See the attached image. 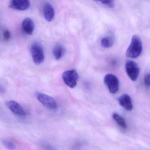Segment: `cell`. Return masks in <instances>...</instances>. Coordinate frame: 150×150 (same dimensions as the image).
I'll return each mask as SVG.
<instances>
[{
	"label": "cell",
	"instance_id": "15",
	"mask_svg": "<svg viewBox=\"0 0 150 150\" xmlns=\"http://www.w3.org/2000/svg\"><path fill=\"white\" fill-rule=\"evenodd\" d=\"M4 147L10 150H15L16 149V144L12 141L8 139H4L2 141Z\"/></svg>",
	"mask_w": 150,
	"mask_h": 150
},
{
	"label": "cell",
	"instance_id": "4",
	"mask_svg": "<svg viewBox=\"0 0 150 150\" xmlns=\"http://www.w3.org/2000/svg\"><path fill=\"white\" fill-rule=\"evenodd\" d=\"M104 82L109 92L112 94H115L119 90L120 81L115 75L107 74L104 77Z\"/></svg>",
	"mask_w": 150,
	"mask_h": 150
},
{
	"label": "cell",
	"instance_id": "11",
	"mask_svg": "<svg viewBox=\"0 0 150 150\" xmlns=\"http://www.w3.org/2000/svg\"><path fill=\"white\" fill-rule=\"evenodd\" d=\"M120 105L128 111H132L133 108V104L131 98L128 94H124L119 97L118 99Z\"/></svg>",
	"mask_w": 150,
	"mask_h": 150
},
{
	"label": "cell",
	"instance_id": "16",
	"mask_svg": "<svg viewBox=\"0 0 150 150\" xmlns=\"http://www.w3.org/2000/svg\"><path fill=\"white\" fill-rule=\"evenodd\" d=\"M101 4L105 6L107 8H114L115 6V3L113 1H98Z\"/></svg>",
	"mask_w": 150,
	"mask_h": 150
},
{
	"label": "cell",
	"instance_id": "17",
	"mask_svg": "<svg viewBox=\"0 0 150 150\" xmlns=\"http://www.w3.org/2000/svg\"><path fill=\"white\" fill-rule=\"evenodd\" d=\"M144 81V85L146 87H150V73H148L145 75Z\"/></svg>",
	"mask_w": 150,
	"mask_h": 150
},
{
	"label": "cell",
	"instance_id": "3",
	"mask_svg": "<svg viewBox=\"0 0 150 150\" xmlns=\"http://www.w3.org/2000/svg\"><path fill=\"white\" fill-rule=\"evenodd\" d=\"M62 78L64 83L70 88L76 87L78 81L79 76L75 70H67L63 72Z\"/></svg>",
	"mask_w": 150,
	"mask_h": 150
},
{
	"label": "cell",
	"instance_id": "13",
	"mask_svg": "<svg viewBox=\"0 0 150 150\" xmlns=\"http://www.w3.org/2000/svg\"><path fill=\"white\" fill-rule=\"evenodd\" d=\"M114 43V38L112 36H106L102 38L100 41L101 46L108 48L112 46Z\"/></svg>",
	"mask_w": 150,
	"mask_h": 150
},
{
	"label": "cell",
	"instance_id": "1",
	"mask_svg": "<svg viewBox=\"0 0 150 150\" xmlns=\"http://www.w3.org/2000/svg\"><path fill=\"white\" fill-rule=\"evenodd\" d=\"M142 42L141 38L138 35H134L127 49L126 55L129 58H137L142 53Z\"/></svg>",
	"mask_w": 150,
	"mask_h": 150
},
{
	"label": "cell",
	"instance_id": "10",
	"mask_svg": "<svg viewBox=\"0 0 150 150\" xmlns=\"http://www.w3.org/2000/svg\"><path fill=\"white\" fill-rule=\"evenodd\" d=\"M35 25L33 20L30 18H26L22 23V29L27 35H32L34 31Z\"/></svg>",
	"mask_w": 150,
	"mask_h": 150
},
{
	"label": "cell",
	"instance_id": "20",
	"mask_svg": "<svg viewBox=\"0 0 150 150\" xmlns=\"http://www.w3.org/2000/svg\"><path fill=\"white\" fill-rule=\"evenodd\" d=\"M44 147H45V149H47V150H54L52 148H51L50 146H48V145H44Z\"/></svg>",
	"mask_w": 150,
	"mask_h": 150
},
{
	"label": "cell",
	"instance_id": "2",
	"mask_svg": "<svg viewBox=\"0 0 150 150\" xmlns=\"http://www.w3.org/2000/svg\"><path fill=\"white\" fill-rule=\"evenodd\" d=\"M31 54L33 60L35 64L40 65L45 60V53L41 45L38 42H34L30 48Z\"/></svg>",
	"mask_w": 150,
	"mask_h": 150
},
{
	"label": "cell",
	"instance_id": "6",
	"mask_svg": "<svg viewBox=\"0 0 150 150\" xmlns=\"http://www.w3.org/2000/svg\"><path fill=\"white\" fill-rule=\"evenodd\" d=\"M125 69L129 77L132 81H136L140 73V68L137 63L133 61H128L125 65Z\"/></svg>",
	"mask_w": 150,
	"mask_h": 150
},
{
	"label": "cell",
	"instance_id": "19",
	"mask_svg": "<svg viewBox=\"0 0 150 150\" xmlns=\"http://www.w3.org/2000/svg\"><path fill=\"white\" fill-rule=\"evenodd\" d=\"M5 90L4 87L1 85L0 84V94H3L5 92Z\"/></svg>",
	"mask_w": 150,
	"mask_h": 150
},
{
	"label": "cell",
	"instance_id": "12",
	"mask_svg": "<svg viewBox=\"0 0 150 150\" xmlns=\"http://www.w3.org/2000/svg\"><path fill=\"white\" fill-rule=\"evenodd\" d=\"M66 52L65 48L61 45H56L53 49L52 53L54 57L56 60H60L64 56Z\"/></svg>",
	"mask_w": 150,
	"mask_h": 150
},
{
	"label": "cell",
	"instance_id": "18",
	"mask_svg": "<svg viewBox=\"0 0 150 150\" xmlns=\"http://www.w3.org/2000/svg\"><path fill=\"white\" fill-rule=\"evenodd\" d=\"M4 38L5 40L7 41L11 38V33L8 30H4L3 32Z\"/></svg>",
	"mask_w": 150,
	"mask_h": 150
},
{
	"label": "cell",
	"instance_id": "14",
	"mask_svg": "<svg viewBox=\"0 0 150 150\" xmlns=\"http://www.w3.org/2000/svg\"><path fill=\"white\" fill-rule=\"evenodd\" d=\"M112 117L115 122L120 127L123 129L127 128V123L122 117L117 113H114L112 115Z\"/></svg>",
	"mask_w": 150,
	"mask_h": 150
},
{
	"label": "cell",
	"instance_id": "9",
	"mask_svg": "<svg viewBox=\"0 0 150 150\" xmlns=\"http://www.w3.org/2000/svg\"><path fill=\"white\" fill-rule=\"evenodd\" d=\"M43 15L47 22L53 20L55 16V11L53 5L49 2H46L43 7Z\"/></svg>",
	"mask_w": 150,
	"mask_h": 150
},
{
	"label": "cell",
	"instance_id": "5",
	"mask_svg": "<svg viewBox=\"0 0 150 150\" xmlns=\"http://www.w3.org/2000/svg\"><path fill=\"white\" fill-rule=\"evenodd\" d=\"M36 97L38 100L45 107L51 110L57 109V103L55 100L51 96L41 92H37Z\"/></svg>",
	"mask_w": 150,
	"mask_h": 150
},
{
	"label": "cell",
	"instance_id": "7",
	"mask_svg": "<svg viewBox=\"0 0 150 150\" xmlns=\"http://www.w3.org/2000/svg\"><path fill=\"white\" fill-rule=\"evenodd\" d=\"M30 4L28 0H13L10 3L9 7L17 10L25 11L30 8Z\"/></svg>",
	"mask_w": 150,
	"mask_h": 150
},
{
	"label": "cell",
	"instance_id": "8",
	"mask_svg": "<svg viewBox=\"0 0 150 150\" xmlns=\"http://www.w3.org/2000/svg\"><path fill=\"white\" fill-rule=\"evenodd\" d=\"M6 105L14 113L21 116H24L26 115L25 111L17 102L13 100H9L6 102Z\"/></svg>",
	"mask_w": 150,
	"mask_h": 150
}]
</instances>
